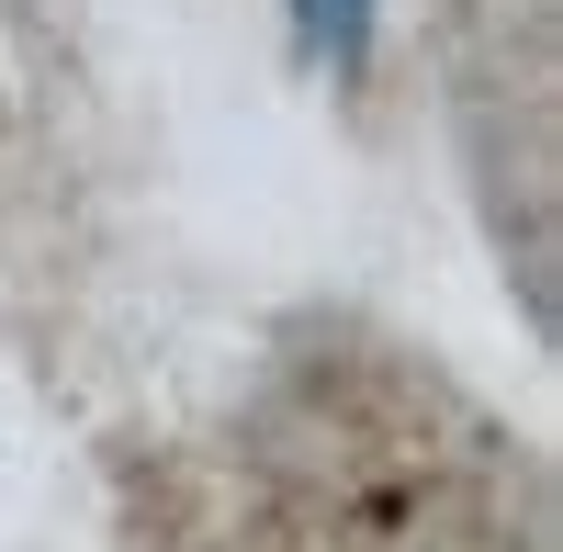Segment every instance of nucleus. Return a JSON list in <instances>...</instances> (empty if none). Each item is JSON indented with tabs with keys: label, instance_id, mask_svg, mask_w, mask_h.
I'll return each instance as SVG.
<instances>
[{
	"label": "nucleus",
	"instance_id": "f257e3e1",
	"mask_svg": "<svg viewBox=\"0 0 563 552\" xmlns=\"http://www.w3.org/2000/svg\"><path fill=\"white\" fill-rule=\"evenodd\" d=\"M294 12H305V34H316L339 68H350L361 45H372V0H294Z\"/></svg>",
	"mask_w": 563,
	"mask_h": 552
}]
</instances>
